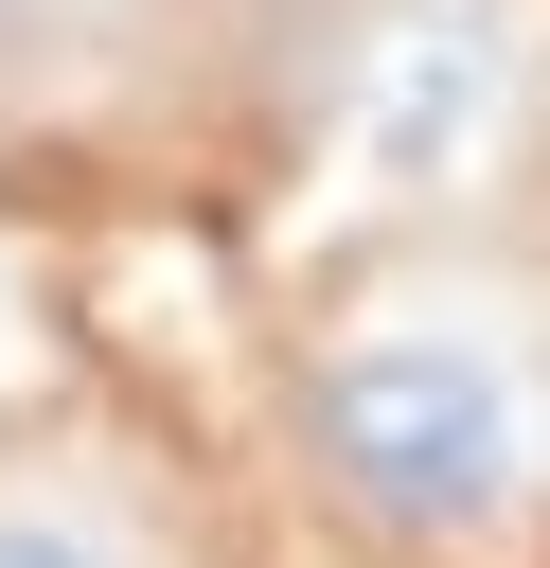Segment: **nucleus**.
<instances>
[{
    "label": "nucleus",
    "instance_id": "4",
    "mask_svg": "<svg viewBox=\"0 0 550 568\" xmlns=\"http://www.w3.org/2000/svg\"><path fill=\"white\" fill-rule=\"evenodd\" d=\"M0 337H18V266H0Z\"/></svg>",
    "mask_w": 550,
    "mask_h": 568
},
{
    "label": "nucleus",
    "instance_id": "1",
    "mask_svg": "<svg viewBox=\"0 0 550 568\" xmlns=\"http://www.w3.org/2000/svg\"><path fill=\"white\" fill-rule=\"evenodd\" d=\"M302 462L390 550H497L550 515V355L497 302H355L302 355Z\"/></svg>",
    "mask_w": 550,
    "mask_h": 568
},
{
    "label": "nucleus",
    "instance_id": "3",
    "mask_svg": "<svg viewBox=\"0 0 550 568\" xmlns=\"http://www.w3.org/2000/svg\"><path fill=\"white\" fill-rule=\"evenodd\" d=\"M0 568H142V550H124L106 497H71V479H0Z\"/></svg>",
    "mask_w": 550,
    "mask_h": 568
},
{
    "label": "nucleus",
    "instance_id": "2",
    "mask_svg": "<svg viewBox=\"0 0 550 568\" xmlns=\"http://www.w3.org/2000/svg\"><path fill=\"white\" fill-rule=\"evenodd\" d=\"M515 124V18L497 0H373L355 53H337V142L355 178L426 195V178H479Z\"/></svg>",
    "mask_w": 550,
    "mask_h": 568
}]
</instances>
